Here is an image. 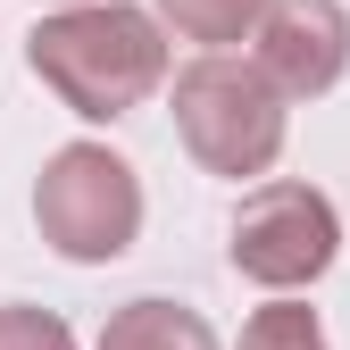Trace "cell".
Segmentation results:
<instances>
[{"mask_svg": "<svg viewBox=\"0 0 350 350\" xmlns=\"http://www.w3.org/2000/svg\"><path fill=\"white\" fill-rule=\"evenodd\" d=\"M25 67L42 75V92H59L83 125L134 117L167 83V25L142 0H83V9H51L25 42Z\"/></svg>", "mask_w": 350, "mask_h": 350, "instance_id": "1", "label": "cell"}, {"mask_svg": "<svg viewBox=\"0 0 350 350\" xmlns=\"http://www.w3.org/2000/svg\"><path fill=\"white\" fill-rule=\"evenodd\" d=\"M284 125H292V100L234 51L192 59L175 75V134H184L200 175H226V184L267 175L284 159Z\"/></svg>", "mask_w": 350, "mask_h": 350, "instance_id": "2", "label": "cell"}, {"mask_svg": "<svg viewBox=\"0 0 350 350\" xmlns=\"http://www.w3.org/2000/svg\"><path fill=\"white\" fill-rule=\"evenodd\" d=\"M33 226L59 258L75 267H109L142 242V175L109 142H67L33 175Z\"/></svg>", "mask_w": 350, "mask_h": 350, "instance_id": "3", "label": "cell"}, {"mask_svg": "<svg viewBox=\"0 0 350 350\" xmlns=\"http://www.w3.org/2000/svg\"><path fill=\"white\" fill-rule=\"evenodd\" d=\"M234 275L250 284H267L275 300L300 292V284H317L334 267V250H342V217L317 184H292V175H275V184H250L242 208H234Z\"/></svg>", "mask_w": 350, "mask_h": 350, "instance_id": "4", "label": "cell"}, {"mask_svg": "<svg viewBox=\"0 0 350 350\" xmlns=\"http://www.w3.org/2000/svg\"><path fill=\"white\" fill-rule=\"evenodd\" d=\"M250 67L284 100H325L350 75V9L342 0H275L250 42Z\"/></svg>", "mask_w": 350, "mask_h": 350, "instance_id": "5", "label": "cell"}, {"mask_svg": "<svg viewBox=\"0 0 350 350\" xmlns=\"http://www.w3.org/2000/svg\"><path fill=\"white\" fill-rule=\"evenodd\" d=\"M275 0H150V17L167 25V42H200V59L234 51V42H258Z\"/></svg>", "mask_w": 350, "mask_h": 350, "instance_id": "6", "label": "cell"}, {"mask_svg": "<svg viewBox=\"0 0 350 350\" xmlns=\"http://www.w3.org/2000/svg\"><path fill=\"white\" fill-rule=\"evenodd\" d=\"M100 350H217L208 317L184 309V300H125V309L100 325Z\"/></svg>", "mask_w": 350, "mask_h": 350, "instance_id": "7", "label": "cell"}, {"mask_svg": "<svg viewBox=\"0 0 350 350\" xmlns=\"http://www.w3.org/2000/svg\"><path fill=\"white\" fill-rule=\"evenodd\" d=\"M242 350H325V325H317V309L309 300H267V309H250V325H242Z\"/></svg>", "mask_w": 350, "mask_h": 350, "instance_id": "8", "label": "cell"}, {"mask_svg": "<svg viewBox=\"0 0 350 350\" xmlns=\"http://www.w3.org/2000/svg\"><path fill=\"white\" fill-rule=\"evenodd\" d=\"M0 350H75V325H67L59 309L17 300V309H0Z\"/></svg>", "mask_w": 350, "mask_h": 350, "instance_id": "9", "label": "cell"}, {"mask_svg": "<svg viewBox=\"0 0 350 350\" xmlns=\"http://www.w3.org/2000/svg\"><path fill=\"white\" fill-rule=\"evenodd\" d=\"M59 9H83V0H59Z\"/></svg>", "mask_w": 350, "mask_h": 350, "instance_id": "10", "label": "cell"}]
</instances>
